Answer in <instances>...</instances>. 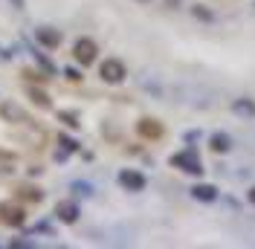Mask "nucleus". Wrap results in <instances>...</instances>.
<instances>
[{
	"label": "nucleus",
	"instance_id": "f257e3e1",
	"mask_svg": "<svg viewBox=\"0 0 255 249\" xmlns=\"http://www.w3.org/2000/svg\"><path fill=\"white\" fill-rule=\"evenodd\" d=\"M99 76L105 78L108 84H119V81H125V64L119 61V58H108L99 67Z\"/></svg>",
	"mask_w": 255,
	"mask_h": 249
},
{
	"label": "nucleus",
	"instance_id": "f03ea898",
	"mask_svg": "<svg viewBox=\"0 0 255 249\" xmlns=\"http://www.w3.org/2000/svg\"><path fill=\"white\" fill-rule=\"evenodd\" d=\"M96 41H90V38H79L76 41V47H73V55H76V61L84 64V67H90V64L96 61Z\"/></svg>",
	"mask_w": 255,
	"mask_h": 249
},
{
	"label": "nucleus",
	"instance_id": "7ed1b4c3",
	"mask_svg": "<svg viewBox=\"0 0 255 249\" xmlns=\"http://www.w3.org/2000/svg\"><path fill=\"white\" fill-rule=\"evenodd\" d=\"M0 220L6 223V226H23V209L17 206V203H0Z\"/></svg>",
	"mask_w": 255,
	"mask_h": 249
},
{
	"label": "nucleus",
	"instance_id": "20e7f679",
	"mask_svg": "<svg viewBox=\"0 0 255 249\" xmlns=\"http://www.w3.org/2000/svg\"><path fill=\"white\" fill-rule=\"evenodd\" d=\"M171 165H177V168H183V171H189V174H203V165L197 162L194 151H183V154H174V156H171Z\"/></svg>",
	"mask_w": 255,
	"mask_h": 249
},
{
	"label": "nucleus",
	"instance_id": "39448f33",
	"mask_svg": "<svg viewBox=\"0 0 255 249\" xmlns=\"http://www.w3.org/2000/svg\"><path fill=\"white\" fill-rule=\"evenodd\" d=\"M119 183H122V188H128V191H142L145 177L139 171H133V168H125V171L119 174Z\"/></svg>",
	"mask_w": 255,
	"mask_h": 249
},
{
	"label": "nucleus",
	"instance_id": "423d86ee",
	"mask_svg": "<svg viewBox=\"0 0 255 249\" xmlns=\"http://www.w3.org/2000/svg\"><path fill=\"white\" fill-rule=\"evenodd\" d=\"M136 130H139L142 139H159V136H162V124H159L157 119H139V122H136Z\"/></svg>",
	"mask_w": 255,
	"mask_h": 249
},
{
	"label": "nucleus",
	"instance_id": "0eeeda50",
	"mask_svg": "<svg viewBox=\"0 0 255 249\" xmlns=\"http://www.w3.org/2000/svg\"><path fill=\"white\" fill-rule=\"evenodd\" d=\"M191 197L200 203H215L218 200V188L209 186V183H197V186L191 188Z\"/></svg>",
	"mask_w": 255,
	"mask_h": 249
},
{
	"label": "nucleus",
	"instance_id": "6e6552de",
	"mask_svg": "<svg viewBox=\"0 0 255 249\" xmlns=\"http://www.w3.org/2000/svg\"><path fill=\"white\" fill-rule=\"evenodd\" d=\"M55 215H58V220H64V223H76L79 220V206L76 203H58V209H55Z\"/></svg>",
	"mask_w": 255,
	"mask_h": 249
},
{
	"label": "nucleus",
	"instance_id": "1a4fd4ad",
	"mask_svg": "<svg viewBox=\"0 0 255 249\" xmlns=\"http://www.w3.org/2000/svg\"><path fill=\"white\" fill-rule=\"evenodd\" d=\"M232 110H235L238 116H244V119H255V102L253 99H235Z\"/></svg>",
	"mask_w": 255,
	"mask_h": 249
},
{
	"label": "nucleus",
	"instance_id": "9d476101",
	"mask_svg": "<svg viewBox=\"0 0 255 249\" xmlns=\"http://www.w3.org/2000/svg\"><path fill=\"white\" fill-rule=\"evenodd\" d=\"M209 145H212V151H215V154H226V151L232 148V139H229L226 133H212Z\"/></svg>",
	"mask_w": 255,
	"mask_h": 249
},
{
	"label": "nucleus",
	"instance_id": "9b49d317",
	"mask_svg": "<svg viewBox=\"0 0 255 249\" xmlns=\"http://www.w3.org/2000/svg\"><path fill=\"white\" fill-rule=\"evenodd\" d=\"M38 41H41V44H44V47H58V44H61V35H58V32L55 29H38Z\"/></svg>",
	"mask_w": 255,
	"mask_h": 249
},
{
	"label": "nucleus",
	"instance_id": "f8f14e48",
	"mask_svg": "<svg viewBox=\"0 0 255 249\" xmlns=\"http://www.w3.org/2000/svg\"><path fill=\"white\" fill-rule=\"evenodd\" d=\"M0 113H3L6 119H15V122H17V119H20V122H29V119H26V116H23L15 105H3V108H0Z\"/></svg>",
	"mask_w": 255,
	"mask_h": 249
},
{
	"label": "nucleus",
	"instance_id": "ddd939ff",
	"mask_svg": "<svg viewBox=\"0 0 255 249\" xmlns=\"http://www.w3.org/2000/svg\"><path fill=\"white\" fill-rule=\"evenodd\" d=\"M29 96H32V102H35V105H41V108H49V96L44 93V90H35V87H32Z\"/></svg>",
	"mask_w": 255,
	"mask_h": 249
},
{
	"label": "nucleus",
	"instance_id": "4468645a",
	"mask_svg": "<svg viewBox=\"0 0 255 249\" xmlns=\"http://www.w3.org/2000/svg\"><path fill=\"white\" fill-rule=\"evenodd\" d=\"M61 122L67 124V127H79V122H76V116H73V113H61Z\"/></svg>",
	"mask_w": 255,
	"mask_h": 249
},
{
	"label": "nucleus",
	"instance_id": "2eb2a0df",
	"mask_svg": "<svg viewBox=\"0 0 255 249\" xmlns=\"http://www.w3.org/2000/svg\"><path fill=\"white\" fill-rule=\"evenodd\" d=\"M23 191V197H29V200H41V194L35 191V188H20Z\"/></svg>",
	"mask_w": 255,
	"mask_h": 249
},
{
	"label": "nucleus",
	"instance_id": "dca6fc26",
	"mask_svg": "<svg viewBox=\"0 0 255 249\" xmlns=\"http://www.w3.org/2000/svg\"><path fill=\"white\" fill-rule=\"evenodd\" d=\"M64 76H67V78H70V81H79V73H76V70H67V73H64Z\"/></svg>",
	"mask_w": 255,
	"mask_h": 249
},
{
	"label": "nucleus",
	"instance_id": "f3484780",
	"mask_svg": "<svg viewBox=\"0 0 255 249\" xmlns=\"http://www.w3.org/2000/svg\"><path fill=\"white\" fill-rule=\"evenodd\" d=\"M61 145L67 148V151H76V142H73V139H61Z\"/></svg>",
	"mask_w": 255,
	"mask_h": 249
},
{
	"label": "nucleus",
	"instance_id": "a211bd4d",
	"mask_svg": "<svg viewBox=\"0 0 255 249\" xmlns=\"http://www.w3.org/2000/svg\"><path fill=\"white\" fill-rule=\"evenodd\" d=\"M247 197H250V203H253V206H255V186L250 188V194H247Z\"/></svg>",
	"mask_w": 255,
	"mask_h": 249
}]
</instances>
